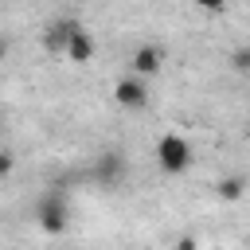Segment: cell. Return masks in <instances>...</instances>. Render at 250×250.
Wrapping results in <instances>:
<instances>
[{
	"label": "cell",
	"instance_id": "4fadbf2b",
	"mask_svg": "<svg viewBox=\"0 0 250 250\" xmlns=\"http://www.w3.org/2000/svg\"><path fill=\"white\" fill-rule=\"evenodd\" d=\"M8 51H12V43H8V35H0V62L8 59Z\"/></svg>",
	"mask_w": 250,
	"mask_h": 250
},
{
	"label": "cell",
	"instance_id": "30bf717a",
	"mask_svg": "<svg viewBox=\"0 0 250 250\" xmlns=\"http://www.w3.org/2000/svg\"><path fill=\"white\" fill-rule=\"evenodd\" d=\"M16 172V152L12 148H0V180H8Z\"/></svg>",
	"mask_w": 250,
	"mask_h": 250
},
{
	"label": "cell",
	"instance_id": "277c9868",
	"mask_svg": "<svg viewBox=\"0 0 250 250\" xmlns=\"http://www.w3.org/2000/svg\"><path fill=\"white\" fill-rule=\"evenodd\" d=\"M113 102L121 109H145L148 105V82L137 78V74H125L113 82Z\"/></svg>",
	"mask_w": 250,
	"mask_h": 250
},
{
	"label": "cell",
	"instance_id": "3957f363",
	"mask_svg": "<svg viewBox=\"0 0 250 250\" xmlns=\"http://www.w3.org/2000/svg\"><path fill=\"white\" fill-rule=\"evenodd\" d=\"M90 176H94V184L98 188H117L125 176H129V160H125V152H117V148H105V152H98L94 156V164H90Z\"/></svg>",
	"mask_w": 250,
	"mask_h": 250
},
{
	"label": "cell",
	"instance_id": "52a82bcc",
	"mask_svg": "<svg viewBox=\"0 0 250 250\" xmlns=\"http://www.w3.org/2000/svg\"><path fill=\"white\" fill-rule=\"evenodd\" d=\"M94 51H98V43H94V35L86 31V23L70 35V43H66V51H62V59L66 62H74V66H82V62H90L94 59Z\"/></svg>",
	"mask_w": 250,
	"mask_h": 250
},
{
	"label": "cell",
	"instance_id": "8fae6325",
	"mask_svg": "<svg viewBox=\"0 0 250 250\" xmlns=\"http://www.w3.org/2000/svg\"><path fill=\"white\" fill-rule=\"evenodd\" d=\"M191 4H195L199 12H211V16H219V12L227 8V0H191Z\"/></svg>",
	"mask_w": 250,
	"mask_h": 250
},
{
	"label": "cell",
	"instance_id": "8992f818",
	"mask_svg": "<svg viewBox=\"0 0 250 250\" xmlns=\"http://www.w3.org/2000/svg\"><path fill=\"white\" fill-rule=\"evenodd\" d=\"M129 66H133L137 78H152V74H160V66H164V51H160L156 43H141V47L133 51Z\"/></svg>",
	"mask_w": 250,
	"mask_h": 250
},
{
	"label": "cell",
	"instance_id": "6da1fadb",
	"mask_svg": "<svg viewBox=\"0 0 250 250\" xmlns=\"http://www.w3.org/2000/svg\"><path fill=\"white\" fill-rule=\"evenodd\" d=\"M31 215H35V227L43 234H51V238L66 234V227H70V199H66V191L62 188H47L35 199V211Z\"/></svg>",
	"mask_w": 250,
	"mask_h": 250
},
{
	"label": "cell",
	"instance_id": "7a4b0ae2",
	"mask_svg": "<svg viewBox=\"0 0 250 250\" xmlns=\"http://www.w3.org/2000/svg\"><path fill=\"white\" fill-rule=\"evenodd\" d=\"M156 168L164 176H184L191 168V141L184 133H164L156 141Z\"/></svg>",
	"mask_w": 250,
	"mask_h": 250
},
{
	"label": "cell",
	"instance_id": "5b68a950",
	"mask_svg": "<svg viewBox=\"0 0 250 250\" xmlns=\"http://www.w3.org/2000/svg\"><path fill=\"white\" fill-rule=\"evenodd\" d=\"M78 27H82V20H74V16H59V20H51L47 31H43V47H47L51 55L62 59V51H66V43H70V35H74Z\"/></svg>",
	"mask_w": 250,
	"mask_h": 250
},
{
	"label": "cell",
	"instance_id": "ba28073f",
	"mask_svg": "<svg viewBox=\"0 0 250 250\" xmlns=\"http://www.w3.org/2000/svg\"><path fill=\"white\" fill-rule=\"evenodd\" d=\"M246 188H250V180H246L242 172L219 176V180H215V199H219V203H238V199L246 195Z\"/></svg>",
	"mask_w": 250,
	"mask_h": 250
},
{
	"label": "cell",
	"instance_id": "9c48e42d",
	"mask_svg": "<svg viewBox=\"0 0 250 250\" xmlns=\"http://www.w3.org/2000/svg\"><path fill=\"white\" fill-rule=\"evenodd\" d=\"M230 66H234L238 74H250V43H242V47L230 51Z\"/></svg>",
	"mask_w": 250,
	"mask_h": 250
},
{
	"label": "cell",
	"instance_id": "7c38bea8",
	"mask_svg": "<svg viewBox=\"0 0 250 250\" xmlns=\"http://www.w3.org/2000/svg\"><path fill=\"white\" fill-rule=\"evenodd\" d=\"M176 250H199V238L195 234H180L176 238Z\"/></svg>",
	"mask_w": 250,
	"mask_h": 250
}]
</instances>
